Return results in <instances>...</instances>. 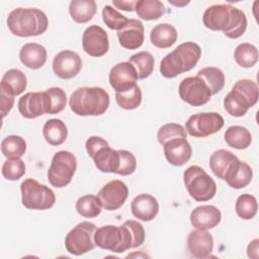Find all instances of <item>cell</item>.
I'll use <instances>...</instances> for the list:
<instances>
[{
	"label": "cell",
	"instance_id": "obj_1",
	"mask_svg": "<svg viewBox=\"0 0 259 259\" xmlns=\"http://www.w3.org/2000/svg\"><path fill=\"white\" fill-rule=\"evenodd\" d=\"M205 27L223 31L229 38H238L247 28L246 14L239 8L229 4H217L206 8L202 15Z\"/></svg>",
	"mask_w": 259,
	"mask_h": 259
},
{
	"label": "cell",
	"instance_id": "obj_2",
	"mask_svg": "<svg viewBox=\"0 0 259 259\" xmlns=\"http://www.w3.org/2000/svg\"><path fill=\"white\" fill-rule=\"evenodd\" d=\"M49 25L44 11L37 8H16L7 16V26L16 36L28 37L42 34Z\"/></svg>",
	"mask_w": 259,
	"mask_h": 259
},
{
	"label": "cell",
	"instance_id": "obj_3",
	"mask_svg": "<svg viewBox=\"0 0 259 259\" xmlns=\"http://www.w3.org/2000/svg\"><path fill=\"white\" fill-rule=\"evenodd\" d=\"M201 56L200 47L193 41L180 44L161 61L160 73L165 78H174L193 69Z\"/></svg>",
	"mask_w": 259,
	"mask_h": 259
},
{
	"label": "cell",
	"instance_id": "obj_4",
	"mask_svg": "<svg viewBox=\"0 0 259 259\" xmlns=\"http://www.w3.org/2000/svg\"><path fill=\"white\" fill-rule=\"evenodd\" d=\"M109 95L101 87H80L69 99L71 110L80 116H97L105 113L109 106Z\"/></svg>",
	"mask_w": 259,
	"mask_h": 259
},
{
	"label": "cell",
	"instance_id": "obj_5",
	"mask_svg": "<svg viewBox=\"0 0 259 259\" xmlns=\"http://www.w3.org/2000/svg\"><path fill=\"white\" fill-rule=\"evenodd\" d=\"M258 96V86L254 81L240 79L224 99L225 110L234 117H241L257 103Z\"/></svg>",
	"mask_w": 259,
	"mask_h": 259
},
{
	"label": "cell",
	"instance_id": "obj_6",
	"mask_svg": "<svg viewBox=\"0 0 259 259\" xmlns=\"http://www.w3.org/2000/svg\"><path fill=\"white\" fill-rule=\"evenodd\" d=\"M183 181L189 195L196 201H207L217 193L214 180L199 166H189L183 173Z\"/></svg>",
	"mask_w": 259,
	"mask_h": 259
},
{
	"label": "cell",
	"instance_id": "obj_7",
	"mask_svg": "<svg viewBox=\"0 0 259 259\" xmlns=\"http://www.w3.org/2000/svg\"><path fill=\"white\" fill-rule=\"evenodd\" d=\"M95 245L113 253H122L132 248L133 237L128 228L122 226L106 225L98 228L94 236Z\"/></svg>",
	"mask_w": 259,
	"mask_h": 259
},
{
	"label": "cell",
	"instance_id": "obj_8",
	"mask_svg": "<svg viewBox=\"0 0 259 259\" xmlns=\"http://www.w3.org/2000/svg\"><path fill=\"white\" fill-rule=\"evenodd\" d=\"M21 202L27 209L45 210L54 206L55 192L35 179L27 178L20 185Z\"/></svg>",
	"mask_w": 259,
	"mask_h": 259
},
{
	"label": "cell",
	"instance_id": "obj_9",
	"mask_svg": "<svg viewBox=\"0 0 259 259\" xmlns=\"http://www.w3.org/2000/svg\"><path fill=\"white\" fill-rule=\"evenodd\" d=\"M77 169V160L69 151L57 152L48 170V180L52 186L62 188L71 181Z\"/></svg>",
	"mask_w": 259,
	"mask_h": 259
},
{
	"label": "cell",
	"instance_id": "obj_10",
	"mask_svg": "<svg viewBox=\"0 0 259 259\" xmlns=\"http://www.w3.org/2000/svg\"><path fill=\"white\" fill-rule=\"evenodd\" d=\"M97 228L91 222H82L76 225L65 238L66 250L76 256L83 255L94 249L95 232Z\"/></svg>",
	"mask_w": 259,
	"mask_h": 259
},
{
	"label": "cell",
	"instance_id": "obj_11",
	"mask_svg": "<svg viewBox=\"0 0 259 259\" xmlns=\"http://www.w3.org/2000/svg\"><path fill=\"white\" fill-rule=\"evenodd\" d=\"M224 124V117L218 112H200L188 117L185 130L191 137L205 138L221 131Z\"/></svg>",
	"mask_w": 259,
	"mask_h": 259
},
{
	"label": "cell",
	"instance_id": "obj_12",
	"mask_svg": "<svg viewBox=\"0 0 259 259\" xmlns=\"http://www.w3.org/2000/svg\"><path fill=\"white\" fill-rule=\"evenodd\" d=\"M178 92L180 98L191 106L204 105L212 96L204 81L198 76L184 78L179 84Z\"/></svg>",
	"mask_w": 259,
	"mask_h": 259
},
{
	"label": "cell",
	"instance_id": "obj_13",
	"mask_svg": "<svg viewBox=\"0 0 259 259\" xmlns=\"http://www.w3.org/2000/svg\"><path fill=\"white\" fill-rule=\"evenodd\" d=\"M18 111L25 118H36L42 114H51V97L47 90L28 92L18 100Z\"/></svg>",
	"mask_w": 259,
	"mask_h": 259
},
{
	"label": "cell",
	"instance_id": "obj_14",
	"mask_svg": "<svg viewBox=\"0 0 259 259\" xmlns=\"http://www.w3.org/2000/svg\"><path fill=\"white\" fill-rule=\"evenodd\" d=\"M97 196L103 208L106 210H116L125 202L128 196V188L121 180H111L98 191Z\"/></svg>",
	"mask_w": 259,
	"mask_h": 259
},
{
	"label": "cell",
	"instance_id": "obj_15",
	"mask_svg": "<svg viewBox=\"0 0 259 259\" xmlns=\"http://www.w3.org/2000/svg\"><path fill=\"white\" fill-rule=\"evenodd\" d=\"M82 47L87 55L95 58L102 57L109 49L107 32L99 25L88 26L82 35Z\"/></svg>",
	"mask_w": 259,
	"mask_h": 259
},
{
	"label": "cell",
	"instance_id": "obj_16",
	"mask_svg": "<svg viewBox=\"0 0 259 259\" xmlns=\"http://www.w3.org/2000/svg\"><path fill=\"white\" fill-rule=\"evenodd\" d=\"M81 69L82 60L80 56L70 50L60 52L53 60L54 73L61 79H72L80 73Z\"/></svg>",
	"mask_w": 259,
	"mask_h": 259
},
{
	"label": "cell",
	"instance_id": "obj_17",
	"mask_svg": "<svg viewBox=\"0 0 259 259\" xmlns=\"http://www.w3.org/2000/svg\"><path fill=\"white\" fill-rule=\"evenodd\" d=\"M108 78L115 92H125L137 85L138 75L130 62H121L110 69Z\"/></svg>",
	"mask_w": 259,
	"mask_h": 259
},
{
	"label": "cell",
	"instance_id": "obj_18",
	"mask_svg": "<svg viewBox=\"0 0 259 259\" xmlns=\"http://www.w3.org/2000/svg\"><path fill=\"white\" fill-rule=\"evenodd\" d=\"M119 45L126 50L139 49L145 38V29L142 21L131 18L127 23L117 31Z\"/></svg>",
	"mask_w": 259,
	"mask_h": 259
},
{
	"label": "cell",
	"instance_id": "obj_19",
	"mask_svg": "<svg viewBox=\"0 0 259 259\" xmlns=\"http://www.w3.org/2000/svg\"><path fill=\"white\" fill-rule=\"evenodd\" d=\"M187 248L192 257L207 258L213 249V238L207 230H193L188 235Z\"/></svg>",
	"mask_w": 259,
	"mask_h": 259
},
{
	"label": "cell",
	"instance_id": "obj_20",
	"mask_svg": "<svg viewBox=\"0 0 259 259\" xmlns=\"http://www.w3.org/2000/svg\"><path fill=\"white\" fill-rule=\"evenodd\" d=\"M163 147L167 161L173 166H183L191 158L192 148L185 138L171 140Z\"/></svg>",
	"mask_w": 259,
	"mask_h": 259
},
{
	"label": "cell",
	"instance_id": "obj_21",
	"mask_svg": "<svg viewBox=\"0 0 259 259\" xmlns=\"http://www.w3.org/2000/svg\"><path fill=\"white\" fill-rule=\"evenodd\" d=\"M221 210L214 205H200L195 207L190 213V223L195 229H213L221 223Z\"/></svg>",
	"mask_w": 259,
	"mask_h": 259
},
{
	"label": "cell",
	"instance_id": "obj_22",
	"mask_svg": "<svg viewBox=\"0 0 259 259\" xmlns=\"http://www.w3.org/2000/svg\"><path fill=\"white\" fill-rule=\"evenodd\" d=\"M131 209L134 217L138 220L150 222L154 220L159 212V202L153 195L141 193L133 199Z\"/></svg>",
	"mask_w": 259,
	"mask_h": 259
},
{
	"label": "cell",
	"instance_id": "obj_23",
	"mask_svg": "<svg viewBox=\"0 0 259 259\" xmlns=\"http://www.w3.org/2000/svg\"><path fill=\"white\" fill-rule=\"evenodd\" d=\"M253 178V171L250 165L241 160H237L225 175L224 180L227 184L235 189L246 187Z\"/></svg>",
	"mask_w": 259,
	"mask_h": 259
},
{
	"label": "cell",
	"instance_id": "obj_24",
	"mask_svg": "<svg viewBox=\"0 0 259 259\" xmlns=\"http://www.w3.org/2000/svg\"><path fill=\"white\" fill-rule=\"evenodd\" d=\"M21 63L32 70L41 68L47 62V50L37 42H28L22 46L19 52Z\"/></svg>",
	"mask_w": 259,
	"mask_h": 259
},
{
	"label": "cell",
	"instance_id": "obj_25",
	"mask_svg": "<svg viewBox=\"0 0 259 259\" xmlns=\"http://www.w3.org/2000/svg\"><path fill=\"white\" fill-rule=\"evenodd\" d=\"M92 159L96 168L103 173H116L119 167L118 150H113L109 146L98 150Z\"/></svg>",
	"mask_w": 259,
	"mask_h": 259
},
{
	"label": "cell",
	"instance_id": "obj_26",
	"mask_svg": "<svg viewBox=\"0 0 259 259\" xmlns=\"http://www.w3.org/2000/svg\"><path fill=\"white\" fill-rule=\"evenodd\" d=\"M151 42L160 49L172 47L177 40V30L169 23H160L154 26L150 33Z\"/></svg>",
	"mask_w": 259,
	"mask_h": 259
},
{
	"label": "cell",
	"instance_id": "obj_27",
	"mask_svg": "<svg viewBox=\"0 0 259 259\" xmlns=\"http://www.w3.org/2000/svg\"><path fill=\"white\" fill-rule=\"evenodd\" d=\"M237 160L238 157L235 154L221 149L211 154L209 158V168L218 178L224 180L226 173Z\"/></svg>",
	"mask_w": 259,
	"mask_h": 259
},
{
	"label": "cell",
	"instance_id": "obj_28",
	"mask_svg": "<svg viewBox=\"0 0 259 259\" xmlns=\"http://www.w3.org/2000/svg\"><path fill=\"white\" fill-rule=\"evenodd\" d=\"M42 136L48 144L52 146H60L68 137L67 125L59 118L49 119L44 124Z\"/></svg>",
	"mask_w": 259,
	"mask_h": 259
},
{
	"label": "cell",
	"instance_id": "obj_29",
	"mask_svg": "<svg viewBox=\"0 0 259 259\" xmlns=\"http://www.w3.org/2000/svg\"><path fill=\"white\" fill-rule=\"evenodd\" d=\"M96 9L94 0H72L69 5V13L77 23L89 22L95 15Z\"/></svg>",
	"mask_w": 259,
	"mask_h": 259
},
{
	"label": "cell",
	"instance_id": "obj_30",
	"mask_svg": "<svg viewBox=\"0 0 259 259\" xmlns=\"http://www.w3.org/2000/svg\"><path fill=\"white\" fill-rule=\"evenodd\" d=\"M27 85L25 74L18 69H10L2 77L0 88H3L14 96L21 94Z\"/></svg>",
	"mask_w": 259,
	"mask_h": 259
},
{
	"label": "cell",
	"instance_id": "obj_31",
	"mask_svg": "<svg viewBox=\"0 0 259 259\" xmlns=\"http://www.w3.org/2000/svg\"><path fill=\"white\" fill-rule=\"evenodd\" d=\"M225 141L228 146L237 149H247L252 142L251 133L242 125H232L225 132Z\"/></svg>",
	"mask_w": 259,
	"mask_h": 259
},
{
	"label": "cell",
	"instance_id": "obj_32",
	"mask_svg": "<svg viewBox=\"0 0 259 259\" xmlns=\"http://www.w3.org/2000/svg\"><path fill=\"white\" fill-rule=\"evenodd\" d=\"M135 10L138 16L144 20H156L166 13L164 4L159 0H139Z\"/></svg>",
	"mask_w": 259,
	"mask_h": 259
},
{
	"label": "cell",
	"instance_id": "obj_33",
	"mask_svg": "<svg viewBox=\"0 0 259 259\" xmlns=\"http://www.w3.org/2000/svg\"><path fill=\"white\" fill-rule=\"evenodd\" d=\"M198 77H200L208 89L211 95L218 94L225 86V74L217 67H205L197 72Z\"/></svg>",
	"mask_w": 259,
	"mask_h": 259
},
{
	"label": "cell",
	"instance_id": "obj_34",
	"mask_svg": "<svg viewBox=\"0 0 259 259\" xmlns=\"http://www.w3.org/2000/svg\"><path fill=\"white\" fill-rule=\"evenodd\" d=\"M128 62L135 67L138 79H146L153 73L155 60L153 55L149 52H139L133 55Z\"/></svg>",
	"mask_w": 259,
	"mask_h": 259
},
{
	"label": "cell",
	"instance_id": "obj_35",
	"mask_svg": "<svg viewBox=\"0 0 259 259\" xmlns=\"http://www.w3.org/2000/svg\"><path fill=\"white\" fill-rule=\"evenodd\" d=\"M76 210L77 212L84 218L92 219L100 214L102 209V204L98 196L93 194H86L78 198L76 201Z\"/></svg>",
	"mask_w": 259,
	"mask_h": 259
},
{
	"label": "cell",
	"instance_id": "obj_36",
	"mask_svg": "<svg viewBox=\"0 0 259 259\" xmlns=\"http://www.w3.org/2000/svg\"><path fill=\"white\" fill-rule=\"evenodd\" d=\"M26 151V142L20 136L10 135L1 142V152L7 159L20 158Z\"/></svg>",
	"mask_w": 259,
	"mask_h": 259
},
{
	"label": "cell",
	"instance_id": "obj_37",
	"mask_svg": "<svg viewBox=\"0 0 259 259\" xmlns=\"http://www.w3.org/2000/svg\"><path fill=\"white\" fill-rule=\"evenodd\" d=\"M236 63L243 68H252L258 62V50L249 42L240 44L234 52Z\"/></svg>",
	"mask_w": 259,
	"mask_h": 259
},
{
	"label": "cell",
	"instance_id": "obj_38",
	"mask_svg": "<svg viewBox=\"0 0 259 259\" xmlns=\"http://www.w3.org/2000/svg\"><path fill=\"white\" fill-rule=\"evenodd\" d=\"M235 209L239 218L245 221L253 219L256 215L258 209V204L255 196L248 193L241 194L236 200Z\"/></svg>",
	"mask_w": 259,
	"mask_h": 259
},
{
	"label": "cell",
	"instance_id": "obj_39",
	"mask_svg": "<svg viewBox=\"0 0 259 259\" xmlns=\"http://www.w3.org/2000/svg\"><path fill=\"white\" fill-rule=\"evenodd\" d=\"M115 101L119 107L126 110L138 108L142 102V91L140 86L136 85L125 92H116Z\"/></svg>",
	"mask_w": 259,
	"mask_h": 259
},
{
	"label": "cell",
	"instance_id": "obj_40",
	"mask_svg": "<svg viewBox=\"0 0 259 259\" xmlns=\"http://www.w3.org/2000/svg\"><path fill=\"white\" fill-rule=\"evenodd\" d=\"M179 138H187V132L186 130L178 123L170 122L162 125L157 133V140L160 145H165L167 142L179 139Z\"/></svg>",
	"mask_w": 259,
	"mask_h": 259
},
{
	"label": "cell",
	"instance_id": "obj_41",
	"mask_svg": "<svg viewBox=\"0 0 259 259\" xmlns=\"http://www.w3.org/2000/svg\"><path fill=\"white\" fill-rule=\"evenodd\" d=\"M3 177L10 181H16L25 174V164L20 158L7 159L1 169Z\"/></svg>",
	"mask_w": 259,
	"mask_h": 259
},
{
	"label": "cell",
	"instance_id": "obj_42",
	"mask_svg": "<svg viewBox=\"0 0 259 259\" xmlns=\"http://www.w3.org/2000/svg\"><path fill=\"white\" fill-rule=\"evenodd\" d=\"M102 19L104 23L113 30H119L121 29L128 21V18H126L124 15L119 13L117 10H115L113 7L109 5H105L102 9Z\"/></svg>",
	"mask_w": 259,
	"mask_h": 259
},
{
	"label": "cell",
	"instance_id": "obj_43",
	"mask_svg": "<svg viewBox=\"0 0 259 259\" xmlns=\"http://www.w3.org/2000/svg\"><path fill=\"white\" fill-rule=\"evenodd\" d=\"M119 153V167L116 174L127 176L133 174L137 168V159L134 154L126 150H118Z\"/></svg>",
	"mask_w": 259,
	"mask_h": 259
},
{
	"label": "cell",
	"instance_id": "obj_44",
	"mask_svg": "<svg viewBox=\"0 0 259 259\" xmlns=\"http://www.w3.org/2000/svg\"><path fill=\"white\" fill-rule=\"evenodd\" d=\"M50 97H51V114L60 113L67 104V95L66 92L60 87H52L47 89Z\"/></svg>",
	"mask_w": 259,
	"mask_h": 259
},
{
	"label": "cell",
	"instance_id": "obj_45",
	"mask_svg": "<svg viewBox=\"0 0 259 259\" xmlns=\"http://www.w3.org/2000/svg\"><path fill=\"white\" fill-rule=\"evenodd\" d=\"M123 224L128 228L130 232L132 234V237H133L132 248H137V247H140L141 245H143V243L145 242V237H146L143 225L134 220H127Z\"/></svg>",
	"mask_w": 259,
	"mask_h": 259
},
{
	"label": "cell",
	"instance_id": "obj_46",
	"mask_svg": "<svg viewBox=\"0 0 259 259\" xmlns=\"http://www.w3.org/2000/svg\"><path fill=\"white\" fill-rule=\"evenodd\" d=\"M106 146H109V144L107 143V141H105L103 138L101 137H96V136H92L90 137L87 141H86V144H85V148H86V151L88 153V155L92 158L96 152L98 150H100L101 148L103 147H106Z\"/></svg>",
	"mask_w": 259,
	"mask_h": 259
},
{
	"label": "cell",
	"instance_id": "obj_47",
	"mask_svg": "<svg viewBox=\"0 0 259 259\" xmlns=\"http://www.w3.org/2000/svg\"><path fill=\"white\" fill-rule=\"evenodd\" d=\"M0 94H1V117L4 118L13 107L14 95L3 88H0Z\"/></svg>",
	"mask_w": 259,
	"mask_h": 259
},
{
	"label": "cell",
	"instance_id": "obj_48",
	"mask_svg": "<svg viewBox=\"0 0 259 259\" xmlns=\"http://www.w3.org/2000/svg\"><path fill=\"white\" fill-rule=\"evenodd\" d=\"M258 251H259V240L254 239L249 243V245L247 247V255L249 258L257 259L259 256Z\"/></svg>",
	"mask_w": 259,
	"mask_h": 259
},
{
	"label": "cell",
	"instance_id": "obj_49",
	"mask_svg": "<svg viewBox=\"0 0 259 259\" xmlns=\"http://www.w3.org/2000/svg\"><path fill=\"white\" fill-rule=\"evenodd\" d=\"M137 1H112V4L124 11H134Z\"/></svg>",
	"mask_w": 259,
	"mask_h": 259
},
{
	"label": "cell",
	"instance_id": "obj_50",
	"mask_svg": "<svg viewBox=\"0 0 259 259\" xmlns=\"http://www.w3.org/2000/svg\"><path fill=\"white\" fill-rule=\"evenodd\" d=\"M169 3L173 4V5H176V6H184V5H187L189 3V1H186V2H183V3H180V2H175V1H171L169 0Z\"/></svg>",
	"mask_w": 259,
	"mask_h": 259
}]
</instances>
